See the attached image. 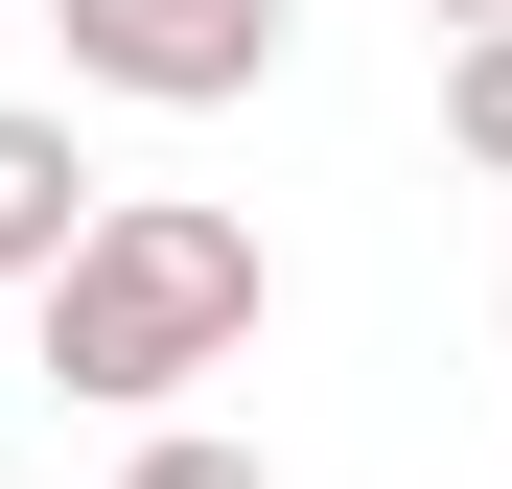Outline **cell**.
Returning a JSON list of instances; mask_svg holds the SVG:
<instances>
[{
  "label": "cell",
  "mask_w": 512,
  "mask_h": 489,
  "mask_svg": "<svg viewBox=\"0 0 512 489\" xmlns=\"http://www.w3.org/2000/svg\"><path fill=\"white\" fill-rule=\"evenodd\" d=\"M256 303H280L256 210H210V187H117V210L47 257V396L163 420L187 373H233V350H256Z\"/></svg>",
  "instance_id": "obj_1"
},
{
  "label": "cell",
  "mask_w": 512,
  "mask_h": 489,
  "mask_svg": "<svg viewBox=\"0 0 512 489\" xmlns=\"http://www.w3.org/2000/svg\"><path fill=\"white\" fill-rule=\"evenodd\" d=\"M47 24H70V70L140 94V117H210V94L280 70V0H47Z\"/></svg>",
  "instance_id": "obj_2"
},
{
  "label": "cell",
  "mask_w": 512,
  "mask_h": 489,
  "mask_svg": "<svg viewBox=\"0 0 512 489\" xmlns=\"http://www.w3.org/2000/svg\"><path fill=\"white\" fill-rule=\"evenodd\" d=\"M70 233H94V163H70V117H24V94H0V280H47Z\"/></svg>",
  "instance_id": "obj_3"
},
{
  "label": "cell",
  "mask_w": 512,
  "mask_h": 489,
  "mask_svg": "<svg viewBox=\"0 0 512 489\" xmlns=\"http://www.w3.org/2000/svg\"><path fill=\"white\" fill-rule=\"evenodd\" d=\"M443 140L512 187V24H443Z\"/></svg>",
  "instance_id": "obj_4"
},
{
  "label": "cell",
  "mask_w": 512,
  "mask_h": 489,
  "mask_svg": "<svg viewBox=\"0 0 512 489\" xmlns=\"http://www.w3.org/2000/svg\"><path fill=\"white\" fill-rule=\"evenodd\" d=\"M117 489H280V466H256V443H187V420H163V443H140Z\"/></svg>",
  "instance_id": "obj_5"
},
{
  "label": "cell",
  "mask_w": 512,
  "mask_h": 489,
  "mask_svg": "<svg viewBox=\"0 0 512 489\" xmlns=\"http://www.w3.org/2000/svg\"><path fill=\"white\" fill-rule=\"evenodd\" d=\"M419 24H512V0H419Z\"/></svg>",
  "instance_id": "obj_6"
}]
</instances>
